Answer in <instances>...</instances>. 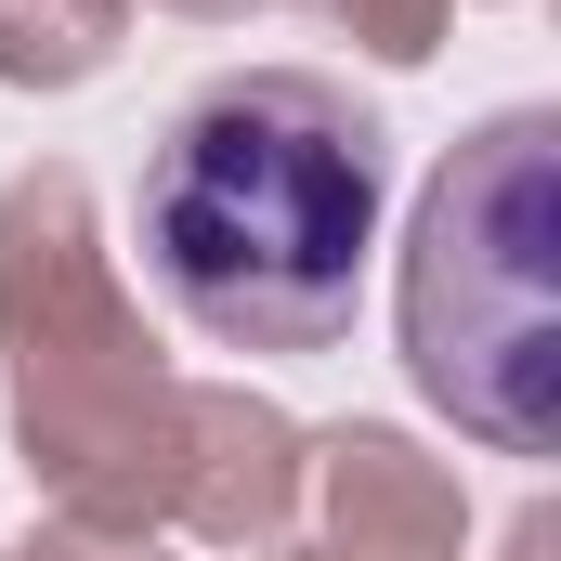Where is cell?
<instances>
[{
    "label": "cell",
    "instance_id": "obj_1",
    "mask_svg": "<svg viewBox=\"0 0 561 561\" xmlns=\"http://www.w3.org/2000/svg\"><path fill=\"white\" fill-rule=\"evenodd\" d=\"M379 222L392 131L327 66H222L144 131L131 249L209 353H340Z\"/></svg>",
    "mask_w": 561,
    "mask_h": 561
},
{
    "label": "cell",
    "instance_id": "obj_2",
    "mask_svg": "<svg viewBox=\"0 0 561 561\" xmlns=\"http://www.w3.org/2000/svg\"><path fill=\"white\" fill-rule=\"evenodd\" d=\"M0 392H13V470L39 483L53 523L170 536L196 379L144 340L92 183L66 157L0 183Z\"/></svg>",
    "mask_w": 561,
    "mask_h": 561
},
{
    "label": "cell",
    "instance_id": "obj_3",
    "mask_svg": "<svg viewBox=\"0 0 561 561\" xmlns=\"http://www.w3.org/2000/svg\"><path fill=\"white\" fill-rule=\"evenodd\" d=\"M405 379L483 457H561V118L496 105L405 209Z\"/></svg>",
    "mask_w": 561,
    "mask_h": 561
},
{
    "label": "cell",
    "instance_id": "obj_4",
    "mask_svg": "<svg viewBox=\"0 0 561 561\" xmlns=\"http://www.w3.org/2000/svg\"><path fill=\"white\" fill-rule=\"evenodd\" d=\"M300 496L327 510L313 549H340V561H457V549H470L457 470L431 457L419 431H392V419L313 431V444H300Z\"/></svg>",
    "mask_w": 561,
    "mask_h": 561
},
{
    "label": "cell",
    "instance_id": "obj_5",
    "mask_svg": "<svg viewBox=\"0 0 561 561\" xmlns=\"http://www.w3.org/2000/svg\"><path fill=\"white\" fill-rule=\"evenodd\" d=\"M300 444L313 431L287 419L275 392L196 379L183 392V496H170V536H196V549H287V523H300Z\"/></svg>",
    "mask_w": 561,
    "mask_h": 561
},
{
    "label": "cell",
    "instance_id": "obj_6",
    "mask_svg": "<svg viewBox=\"0 0 561 561\" xmlns=\"http://www.w3.org/2000/svg\"><path fill=\"white\" fill-rule=\"evenodd\" d=\"M131 39V0H0V79L13 92H79Z\"/></svg>",
    "mask_w": 561,
    "mask_h": 561
},
{
    "label": "cell",
    "instance_id": "obj_7",
    "mask_svg": "<svg viewBox=\"0 0 561 561\" xmlns=\"http://www.w3.org/2000/svg\"><path fill=\"white\" fill-rule=\"evenodd\" d=\"M300 13H327V26H340L353 53H379V66H431L457 0H300Z\"/></svg>",
    "mask_w": 561,
    "mask_h": 561
},
{
    "label": "cell",
    "instance_id": "obj_8",
    "mask_svg": "<svg viewBox=\"0 0 561 561\" xmlns=\"http://www.w3.org/2000/svg\"><path fill=\"white\" fill-rule=\"evenodd\" d=\"M13 561H183V536H92V523H39Z\"/></svg>",
    "mask_w": 561,
    "mask_h": 561
},
{
    "label": "cell",
    "instance_id": "obj_9",
    "mask_svg": "<svg viewBox=\"0 0 561 561\" xmlns=\"http://www.w3.org/2000/svg\"><path fill=\"white\" fill-rule=\"evenodd\" d=\"M496 561H561V510H549V496H536V510L496 536Z\"/></svg>",
    "mask_w": 561,
    "mask_h": 561
},
{
    "label": "cell",
    "instance_id": "obj_10",
    "mask_svg": "<svg viewBox=\"0 0 561 561\" xmlns=\"http://www.w3.org/2000/svg\"><path fill=\"white\" fill-rule=\"evenodd\" d=\"M157 13H196V26H236V13H262V0H157Z\"/></svg>",
    "mask_w": 561,
    "mask_h": 561
},
{
    "label": "cell",
    "instance_id": "obj_11",
    "mask_svg": "<svg viewBox=\"0 0 561 561\" xmlns=\"http://www.w3.org/2000/svg\"><path fill=\"white\" fill-rule=\"evenodd\" d=\"M249 561H340V549H249Z\"/></svg>",
    "mask_w": 561,
    "mask_h": 561
},
{
    "label": "cell",
    "instance_id": "obj_12",
    "mask_svg": "<svg viewBox=\"0 0 561 561\" xmlns=\"http://www.w3.org/2000/svg\"><path fill=\"white\" fill-rule=\"evenodd\" d=\"M0 561H13V549H0Z\"/></svg>",
    "mask_w": 561,
    "mask_h": 561
}]
</instances>
